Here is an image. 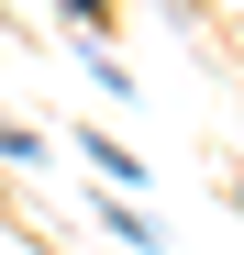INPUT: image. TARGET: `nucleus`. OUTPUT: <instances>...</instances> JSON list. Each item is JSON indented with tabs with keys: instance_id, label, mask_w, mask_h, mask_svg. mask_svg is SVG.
<instances>
[{
	"instance_id": "f257e3e1",
	"label": "nucleus",
	"mask_w": 244,
	"mask_h": 255,
	"mask_svg": "<svg viewBox=\"0 0 244 255\" xmlns=\"http://www.w3.org/2000/svg\"><path fill=\"white\" fill-rule=\"evenodd\" d=\"M67 11H78V22H100V0H67Z\"/></svg>"
}]
</instances>
